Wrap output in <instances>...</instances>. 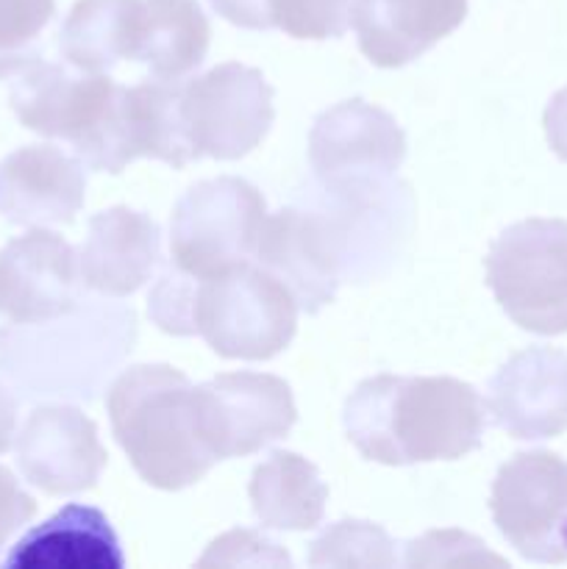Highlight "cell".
<instances>
[{
	"mask_svg": "<svg viewBox=\"0 0 567 569\" xmlns=\"http://www.w3.org/2000/svg\"><path fill=\"white\" fill-rule=\"evenodd\" d=\"M126 0H78L59 31L67 64L83 72H109L122 61Z\"/></svg>",
	"mask_w": 567,
	"mask_h": 569,
	"instance_id": "cb8c5ba5",
	"label": "cell"
},
{
	"mask_svg": "<svg viewBox=\"0 0 567 569\" xmlns=\"http://www.w3.org/2000/svg\"><path fill=\"white\" fill-rule=\"evenodd\" d=\"M306 203L326 220L342 278L354 283L376 281L395 264L415 220L409 187L395 176L345 183L315 181Z\"/></svg>",
	"mask_w": 567,
	"mask_h": 569,
	"instance_id": "52a82bcc",
	"label": "cell"
},
{
	"mask_svg": "<svg viewBox=\"0 0 567 569\" xmlns=\"http://www.w3.org/2000/svg\"><path fill=\"white\" fill-rule=\"evenodd\" d=\"M489 511L500 537L528 561H567V461L528 450L506 461L493 481Z\"/></svg>",
	"mask_w": 567,
	"mask_h": 569,
	"instance_id": "30bf717a",
	"label": "cell"
},
{
	"mask_svg": "<svg viewBox=\"0 0 567 569\" xmlns=\"http://www.w3.org/2000/svg\"><path fill=\"white\" fill-rule=\"evenodd\" d=\"M137 339V315L117 303H78L70 315L0 331V376L28 398L92 400Z\"/></svg>",
	"mask_w": 567,
	"mask_h": 569,
	"instance_id": "7a4b0ae2",
	"label": "cell"
},
{
	"mask_svg": "<svg viewBox=\"0 0 567 569\" xmlns=\"http://www.w3.org/2000/svg\"><path fill=\"white\" fill-rule=\"evenodd\" d=\"M200 565H292L289 556L270 539L253 531H231L217 539Z\"/></svg>",
	"mask_w": 567,
	"mask_h": 569,
	"instance_id": "f1b7e54d",
	"label": "cell"
},
{
	"mask_svg": "<svg viewBox=\"0 0 567 569\" xmlns=\"http://www.w3.org/2000/svg\"><path fill=\"white\" fill-rule=\"evenodd\" d=\"M395 545L376 522L342 520L311 545V567H395Z\"/></svg>",
	"mask_w": 567,
	"mask_h": 569,
	"instance_id": "d4e9b609",
	"label": "cell"
},
{
	"mask_svg": "<svg viewBox=\"0 0 567 569\" xmlns=\"http://www.w3.org/2000/svg\"><path fill=\"white\" fill-rule=\"evenodd\" d=\"M195 392L200 431L217 461L267 448L287 437L298 420L289 383L267 372H222Z\"/></svg>",
	"mask_w": 567,
	"mask_h": 569,
	"instance_id": "8fae6325",
	"label": "cell"
},
{
	"mask_svg": "<svg viewBox=\"0 0 567 569\" xmlns=\"http://www.w3.org/2000/svg\"><path fill=\"white\" fill-rule=\"evenodd\" d=\"M87 198L81 159L28 144L0 161V214L14 226H70Z\"/></svg>",
	"mask_w": 567,
	"mask_h": 569,
	"instance_id": "e0dca14e",
	"label": "cell"
},
{
	"mask_svg": "<svg viewBox=\"0 0 567 569\" xmlns=\"http://www.w3.org/2000/svg\"><path fill=\"white\" fill-rule=\"evenodd\" d=\"M543 126L550 150H554L561 161H567V87L559 89V92L550 98V103L545 106Z\"/></svg>",
	"mask_w": 567,
	"mask_h": 569,
	"instance_id": "1f68e13d",
	"label": "cell"
},
{
	"mask_svg": "<svg viewBox=\"0 0 567 569\" xmlns=\"http://www.w3.org/2000/svg\"><path fill=\"white\" fill-rule=\"evenodd\" d=\"M272 120V87L256 67L228 61L181 83V122L195 159H242L259 148Z\"/></svg>",
	"mask_w": 567,
	"mask_h": 569,
	"instance_id": "9c48e42d",
	"label": "cell"
},
{
	"mask_svg": "<svg viewBox=\"0 0 567 569\" xmlns=\"http://www.w3.org/2000/svg\"><path fill=\"white\" fill-rule=\"evenodd\" d=\"M22 478L44 495H78L100 481L106 448L98 426L76 406H39L17 433Z\"/></svg>",
	"mask_w": 567,
	"mask_h": 569,
	"instance_id": "5bb4252c",
	"label": "cell"
},
{
	"mask_svg": "<svg viewBox=\"0 0 567 569\" xmlns=\"http://www.w3.org/2000/svg\"><path fill=\"white\" fill-rule=\"evenodd\" d=\"M404 159L406 133L395 117L361 98L326 109L309 131V164L317 183L387 178Z\"/></svg>",
	"mask_w": 567,
	"mask_h": 569,
	"instance_id": "4fadbf2b",
	"label": "cell"
},
{
	"mask_svg": "<svg viewBox=\"0 0 567 569\" xmlns=\"http://www.w3.org/2000/svg\"><path fill=\"white\" fill-rule=\"evenodd\" d=\"M211 9L231 26L248 31H270V0H209Z\"/></svg>",
	"mask_w": 567,
	"mask_h": 569,
	"instance_id": "4dcf8cb0",
	"label": "cell"
},
{
	"mask_svg": "<svg viewBox=\"0 0 567 569\" xmlns=\"http://www.w3.org/2000/svg\"><path fill=\"white\" fill-rule=\"evenodd\" d=\"M56 14V0H0V78H14L39 59L37 42Z\"/></svg>",
	"mask_w": 567,
	"mask_h": 569,
	"instance_id": "484cf974",
	"label": "cell"
},
{
	"mask_svg": "<svg viewBox=\"0 0 567 569\" xmlns=\"http://www.w3.org/2000/svg\"><path fill=\"white\" fill-rule=\"evenodd\" d=\"M256 520L276 531H311L326 515L328 487L317 467L292 450H276L250 478Z\"/></svg>",
	"mask_w": 567,
	"mask_h": 569,
	"instance_id": "7402d4cb",
	"label": "cell"
},
{
	"mask_svg": "<svg viewBox=\"0 0 567 569\" xmlns=\"http://www.w3.org/2000/svg\"><path fill=\"white\" fill-rule=\"evenodd\" d=\"M298 328L292 292L261 264L242 261L198 283L195 331L222 359L267 361L287 350Z\"/></svg>",
	"mask_w": 567,
	"mask_h": 569,
	"instance_id": "5b68a950",
	"label": "cell"
},
{
	"mask_svg": "<svg viewBox=\"0 0 567 569\" xmlns=\"http://www.w3.org/2000/svg\"><path fill=\"white\" fill-rule=\"evenodd\" d=\"M265 217V198L245 178L222 176L195 183L172 209V264L203 281L250 261Z\"/></svg>",
	"mask_w": 567,
	"mask_h": 569,
	"instance_id": "ba28073f",
	"label": "cell"
},
{
	"mask_svg": "<svg viewBox=\"0 0 567 569\" xmlns=\"http://www.w3.org/2000/svg\"><path fill=\"white\" fill-rule=\"evenodd\" d=\"M81 264L59 233L33 228L0 250V326H33L81 303Z\"/></svg>",
	"mask_w": 567,
	"mask_h": 569,
	"instance_id": "7c38bea8",
	"label": "cell"
},
{
	"mask_svg": "<svg viewBox=\"0 0 567 569\" xmlns=\"http://www.w3.org/2000/svg\"><path fill=\"white\" fill-rule=\"evenodd\" d=\"M159 253L161 233L148 214L126 206L98 211L89 220L87 244L78 256L81 281L106 298H126L148 281Z\"/></svg>",
	"mask_w": 567,
	"mask_h": 569,
	"instance_id": "d6986e66",
	"label": "cell"
},
{
	"mask_svg": "<svg viewBox=\"0 0 567 569\" xmlns=\"http://www.w3.org/2000/svg\"><path fill=\"white\" fill-rule=\"evenodd\" d=\"M253 259L292 292L306 315L331 303L339 283H345L331 233L311 203L267 214Z\"/></svg>",
	"mask_w": 567,
	"mask_h": 569,
	"instance_id": "9a60e30c",
	"label": "cell"
},
{
	"mask_svg": "<svg viewBox=\"0 0 567 569\" xmlns=\"http://www.w3.org/2000/svg\"><path fill=\"white\" fill-rule=\"evenodd\" d=\"M37 515V500L0 465V548Z\"/></svg>",
	"mask_w": 567,
	"mask_h": 569,
	"instance_id": "f546056e",
	"label": "cell"
},
{
	"mask_svg": "<svg viewBox=\"0 0 567 569\" xmlns=\"http://www.w3.org/2000/svg\"><path fill=\"white\" fill-rule=\"evenodd\" d=\"M211 26L198 0H126L122 59L142 61L150 76L178 81L203 64Z\"/></svg>",
	"mask_w": 567,
	"mask_h": 569,
	"instance_id": "ac0fdd59",
	"label": "cell"
},
{
	"mask_svg": "<svg viewBox=\"0 0 567 569\" xmlns=\"http://www.w3.org/2000/svg\"><path fill=\"white\" fill-rule=\"evenodd\" d=\"M6 569H122L120 548L109 517L94 506L67 503L42 526L17 539L3 559Z\"/></svg>",
	"mask_w": 567,
	"mask_h": 569,
	"instance_id": "44dd1931",
	"label": "cell"
},
{
	"mask_svg": "<svg viewBox=\"0 0 567 569\" xmlns=\"http://www.w3.org/2000/svg\"><path fill=\"white\" fill-rule=\"evenodd\" d=\"M17 437V398L11 387L0 381V453L11 450Z\"/></svg>",
	"mask_w": 567,
	"mask_h": 569,
	"instance_id": "d6a6232c",
	"label": "cell"
},
{
	"mask_svg": "<svg viewBox=\"0 0 567 569\" xmlns=\"http://www.w3.org/2000/svg\"><path fill=\"white\" fill-rule=\"evenodd\" d=\"M467 0H359L354 14L359 48L384 70L420 59L465 22Z\"/></svg>",
	"mask_w": 567,
	"mask_h": 569,
	"instance_id": "ffe728a7",
	"label": "cell"
},
{
	"mask_svg": "<svg viewBox=\"0 0 567 569\" xmlns=\"http://www.w3.org/2000/svg\"><path fill=\"white\" fill-rule=\"evenodd\" d=\"M487 403L448 376H376L345 400L342 422L367 461L387 467L454 461L481 448Z\"/></svg>",
	"mask_w": 567,
	"mask_h": 569,
	"instance_id": "6da1fadb",
	"label": "cell"
},
{
	"mask_svg": "<svg viewBox=\"0 0 567 569\" xmlns=\"http://www.w3.org/2000/svg\"><path fill=\"white\" fill-rule=\"evenodd\" d=\"M117 445L145 483L178 492L209 476L217 459L206 445L198 392L170 365H137L120 372L106 398Z\"/></svg>",
	"mask_w": 567,
	"mask_h": 569,
	"instance_id": "3957f363",
	"label": "cell"
},
{
	"mask_svg": "<svg viewBox=\"0 0 567 569\" xmlns=\"http://www.w3.org/2000/svg\"><path fill=\"white\" fill-rule=\"evenodd\" d=\"M487 283L523 331L567 333V220L531 217L506 228L489 244Z\"/></svg>",
	"mask_w": 567,
	"mask_h": 569,
	"instance_id": "8992f818",
	"label": "cell"
},
{
	"mask_svg": "<svg viewBox=\"0 0 567 569\" xmlns=\"http://www.w3.org/2000/svg\"><path fill=\"white\" fill-rule=\"evenodd\" d=\"M487 411L509 437L537 442L567 431V353L526 348L489 381Z\"/></svg>",
	"mask_w": 567,
	"mask_h": 569,
	"instance_id": "2e32d148",
	"label": "cell"
},
{
	"mask_svg": "<svg viewBox=\"0 0 567 569\" xmlns=\"http://www.w3.org/2000/svg\"><path fill=\"white\" fill-rule=\"evenodd\" d=\"M200 278L170 264L148 295V317L172 337H192L195 331V298Z\"/></svg>",
	"mask_w": 567,
	"mask_h": 569,
	"instance_id": "83f0119b",
	"label": "cell"
},
{
	"mask_svg": "<svg viewBox=\"0 0 567 569\" xmlns=\"http://www.w3.org/2000/svg\"><path fill=\"white\" fill-rule=\"evenodd\" d=\"M128 137L133 159H159L176 170L198 161L181 122V83L156 78L128 89Z\"/></svg>",
	"mask_w": 567,
	"mask_h": 569,
	"instance_id": "603a6c76",
	"label": "cell"
},
{
	"mask_svg": "<svg viewBox=\"0 0 567 569\" xmlns=\"http://www.w3.org/2000/svg\"><path fill=\"white\" fill-rule=\"evenodd\" d=\"M359 0H270L272 28L295 39H337L350 28Z\"/></svg>",
	"mask_w": 567,
	"mask_h": 569,
	"instance_id": "4316f807",
	"label": "cell"
},
{
	"mask_svg": "<svg viewBox=\"0 0 567 569\" xmlns=\"http://www.w3.org/2000/svg\"><path fill=\"white\" fill-rule=\"evenodd\" d=\"M11 109L28 131L70 142L89 170L117 176L133 161L128 89L103 72L37 59L14 76Z\"/></svg>",
	"mask_w": 567,
	"mask_h": 569,
	"instance_id": "277c9868",
	"label": "cell"
}]
</instances>
